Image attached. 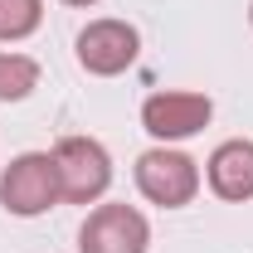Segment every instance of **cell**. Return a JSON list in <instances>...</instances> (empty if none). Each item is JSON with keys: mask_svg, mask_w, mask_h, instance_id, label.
<instances>
[{"mask_svg": "<svg viewBox=\"0 0 253 253\" xmlns=\"http://www.w3.org/2000/svg\"><path fill=\"white\" fill-rule=\"evenodd\" d=\"M59 200H63V190H59L54 151H20V156L0 170V205L15 219H39Z\"/></svg>", "mask_w": 253, "mask_h": 253, "instance_id": "6da1fadb", "label": "cell"}, {"mask_svg": "<svg viewBox=\"0 0 253 253\" xmlns=\"http://www.w3.org/2000/svg\"><path fill=\"white\" fill-rule=\"evenodd\" d=\"M136 190L161 210H185L200 195V161L175 146H151L136 156Z\"/></svg>", "mask_w": 253, "mask_h": 253, "instance_id": "7a4b0ae2", "label": "cell"}, {"mask_svg": "<svg viewBox=\"0 0 253 253\" xmlns=\"http://www.w3.org/2000/svg\"><path fill=\"white\" fill-rule=\"evenodd\" d=\"M54 166H59V190L68 205H97L112 185V156L93 136H63L54 146Z\"/></svg>", "mask_w": 253, "mask_h": 253, "instance_id": "3957f363", "label": "cell"}, {"mask_svg": "<svg viewBox=\"0 0 253 253\" xmlns=\"http://www.w3.org/2000/svg\"><path fill=\"white\" fill-rule=\"evenodd\" d=\"M73 54L83 63V73H93V78H117L126 73L136 54H141V34L136 25H126V20H88L78 39H73Z\"/></svg>", "mask_w": 253, "mask_h": 253, "instance_id": "277c9868", "label": "cell"}, {"mask_svg": "<svg viewBox=\"0 0 253 253\" xmlns=\"http://www.w3.org/2000/svg\"><path fill=\"white\" fill-rule=\"evenodd\" d=\"M214 117V102L205 93H190V88H166V93H151L141 102V126L156 136L161 146L170 141H190L195 131H205Z\"/></svg>", "mask_w": 253, "mask_h": 253, "instance_id": "5b68a950", "label": "cell"}, {"mask_svg": "<svg viewBox=\"0 0 253 253\" xmlns=\"http://www.w3.org/2000/svg\"><path fill=\"white\" fill-rule=\"evenodd\" d=\"M151 224L136 205H97L78 229V253H146Z\"/></svg>", "mask_w": 253, "mask_h": 253, "instance_id": "8992f818", "label": "cell"}, {"mask_svg": "<svg viewBox=\"0 0 253 253\" xmlns=\"http://www.w3.org/2000/svg\"><path fill=\"white\" fill-rule=\"evenodd\" d=\"M205 180H210V190H214L219 200H229V205L253 200V141L249 136L219 141V146L210 151V161H205Z\"/></svg>", "mask_w": 253, "mask_h": 253, "instance_id": "52a82bcc", "label": "cell"}, {"mask_svg": "<svg viewBox=\"0 0 253 253\" xmlns=\"http://www.w3.org/2000/svg\"><path fill=\"white\" fill-rule=\"evenodd\" d=\"M39 88V59L20 49H0V102H25Z\"/></svg>", "mask_w": 253, "mask_h": 253, "instance_id": "ba28073f", "label": "cell"}, {"mask_svg": "<svg viewBox=\"0 0 253 253\" xmlns=\"http://www.w3.org/2000/svg\"><path fill=\"white\" fill-rule=\"evenodd\" d=\"M44 25V0H0V44H20Z\"/></svg>", "mask_w": 253, "mask_h": 253, "instance_id": "9c48e42d", "label": "cell"}, {"mask_svg": "<svg viewBox=\"0 0 253 253\" xmlns=\"http://www.w3.org/2000/svg\"><path fill=\"white\" fill-rule=\"evenodd\" d=\"M63 5H78V10H88V5H97V0H63Z\"/></svg>", "mask_w": 253, "mask_h": 253, "instance_id": "30bf717a", "label": "cell"}, {"mask_svg": "<svg viewBox=\"0 0 253 253\" xmlns=\"http://www.w3.org/2000/svg\"><path fill=\"white\" fill-rule=\"evenodd\" d=\"M249 25H253V0H249Z\"/></svg>", "mask_w": 253, "mask_h": 253, "instance_id": "8fae6325", "label": "cell"}]
</instances>
